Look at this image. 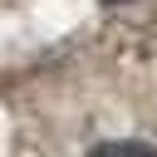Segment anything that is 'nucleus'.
Returning <instances> with one entry per match:
<instances>
[{"instance_id":"nucleus-1","label":"nucleus","mask_w":157,"mask_h":157,"mask_svg":"<svg viewBox=\"0 0 157 157\" xmlns=\"http://www.w3.org/2000/svg\"><path fill=\"white\" fill-rule=\"evenodd\" d=\"M93 157H157L152 147H142V142H103Z\"/></svg>"}]
</instances>
